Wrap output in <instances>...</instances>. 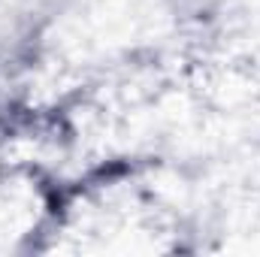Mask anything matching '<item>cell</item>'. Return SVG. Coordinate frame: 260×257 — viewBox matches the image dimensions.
<instances>
[{
    "instance_id": "1",
    "label": "cell",
    "mask_w": 260,
    "mask_h": 257,
    "mask_svg": "<svg viewBox=\"0 0 260 257\" xmlns=\"http://www.w3.org/2000/svg\"><path fill=\"white\" fill-rule=\"evenodd\" d=\"M176 6H197L200 9V0H176Z\"/></svg>"
},
{
    "instance_id": "2",
    "label": "cell",
    "mask_w": 260,
    "mask_h": 257,
    "mask_svg": "<svg viewBox=\"0 0 260 257\" xmlns=\"http://www.w3.org/2000/svg\"><path fill=\"white\" fill-rule=\"evenodd\" d=\"M40 3H46V0H40Z\"/></svg>"
}]
</instances>
